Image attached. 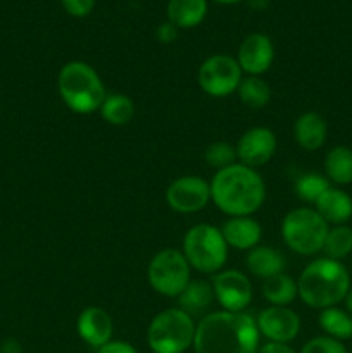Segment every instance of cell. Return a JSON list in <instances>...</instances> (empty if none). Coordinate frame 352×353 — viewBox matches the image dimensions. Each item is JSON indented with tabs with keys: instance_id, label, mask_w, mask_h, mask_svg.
<instances>
[{
	"instance_id": "obj_18",
	"label": "cell",
	"mask_w": 352,
	"mask_h": 353,
	"mask_svg": "<svg viewBox=\"0 0 352 353\" xmlns=\"http://www.w3.org/2000/svg\"><path fill=\"white\" fill-rule=\"evenodd\" d=\"M328 124L321 114L304 112L293 124V138L304 150L314 152L326 141Z\"/></svg>"
},
{
	"instance_id": "obj_33",
	"label": "cell",
	"mask_w": 352,
	"mask_h": 353,
	"mask_svg": "<svg viewBox=\"0 0 352 353\" xmlns=\"http://www.w3.org/2000/svg\"><path fill=\"white\" fill-rule=\"evenodd\" d=\"M97 353H138L137 348L133 345H130L128 341H109L107 345H104L102 348H99Z\"/></svg>"
},
{
	"instance_id": "obj_37",
	"label": "cell",
	"mask_w": 352,
	"mask_h": 353,
	"mask_svg": "<svg viewBox=\"0 0 352 353\" xmlns=\"http://www.w3.org/2000/svg\"><path fill=\"white\" fill-rule=\"evenodd\" d=\"M344 302H345V307H347V312L352 316V288L349 290V293H347V296H345Z\"/></svg>"
},
{
	"instance_id": "obj_17",
	"label": "cell",
	"mask_w": 352,
	"mask_h": 353,
	"mask_svg": "<svg viewBox=\"0 0 352 353\" xmlns=\"http://www.w3.org/2000/svg\"><path fill=\"white\" fill-rule=\"evenodd\" d=\"M314 205L316 212L326 221L328 226H340L352 217V196L335 186H330Z\"/></svg>"
},
{
	"instance_id": "obj_4",
	"label": "cell",
	"mask_w": 352,
	"mask_h": 353,
	"mask_svg": "<svg viewBox=\"0 0 352 353\" xmlns=\"http://www.w3.org/2000/svg\"><path fill=\"white\" fill-rule=\"evenodd\" d=\"M57 88L62 102L76 114L95 112L107 97L99 72L83 61H72L62 65Z\"/></svg>"
},
{
	"instance_id": "obj_13",
	"label": "cell",
	"mask_w": 352,
	"mask_h": 353,
	"mask_svg": "<svg viewBox=\"0 0 352 353\" xmlns=\"http://www.w3.org/2000/svg\"><path fill=\"white\" fill-rule=\"evenodd\" d=\"M237 159L247 168H261L268 164L276 152V137L269 128L257 126L245 131L237 143Z\"/></svg>"
},
{
	"instance_id": "obj_38",
	"label": "cell",
	"mask_w": 352,
	"mask_h": 353,
	"mask_svg": "<svg viewBox=\"0 0 352 353\" xmlns=\"http://www.w3.org/2000/svg\"><path fill=\"white\" fill-rule=\"evenodd\" d=\"M214 2H217V3H223V6H233V3L244 2V0H214Z\"/></svg>"
},
{
	"instance_id": "obj_19",
	"label": "cell",
	"mask_w": 352,
	"mask_h": 353,
	"mask_svg": "<svg viewBox=\"0 0 352 353\" xmlns=\"http://www.w3.org/2000/svg\"><path fill=\"white\" fill-rule=\"evenodd\" d=\"M245 265H247L248 272L254 274L255 278L268 279L285 272L286 262L282 252L276 250V248L266 247V245H257L252 250H248L247 259H245Z\"/></svg>"
},
{
	"instance_id": "obj_36",
	"label": "cell",
	"mask_w": 352,
	"mask_h": 353,
	"mask_svg": "<svg viewBox=\"0 0 352 353\" xmlns=\"http://www.w3.org/2000/svg\"><path fill=\"white\" fill-rule=\"evenodd\" d=\"M3 348H6L3 353H19V350H21L19 345H17L16 341H7L6 347H3Z\"/></svg>"
},
{
	"instance_id": "obj_16",
	"label": "cell",
	"mask_w": 352,
	"mask_h": 353,
	"mask_svg": "<svg viewBox=\"0 0 352 353\" xmlns=\"http://www.w3.org/2000/svg\"><path fill=\"white\" fill-rule=\"evenodd\" d=\"M221 233L228 247L235 250H252L261 241L262 228L251 216L230 217L221 228Z\"/></svg>"
},
{
	"instance_id": "obj_6",
	"label": "cell",
	"mask_w": 352,
	"mask_h": 353,
	"mask_svg": "<svg viewBox=\"0 0 352 353\" xmlns=\"http://www.w3.org/2000/svg\"><path fill=\"white\" fill-rule=\"evenodd\" d=\"M228 248L221 230L213 224H197L186 231L182 252L190 268L204 274H214L226 264Z\"/></svg>"
},
{
	"instance_id": "obj_12",
	"label": "cell",
	"mask_w": 352,
	"mask_h": 353,
	"mask_svg": "<svg viewBox=\"0 0 352 353\" xmlns=\"http://www.w3.org/2000/svg\"><path fill=\"white\" fill-rule=\"evenodd\" d=\"M255 323L259 334L271 343L289 345L300 333V317L289 307H268L261 310Z\"/></svg>"
},
{
	"instance_id": "obj_25",
	"label": "cell",
	"mask_w": 352,
	"mask_h": 353,
	"mask_svg": "<svg viewBox=\"0 0 352 353\" xmlns=\"http://www.w3.org/2000/svg\"><path fill=\"white\" fill-rule=\"evenodd\" d=\"M100 116L113 126H124L135 117V102L124 93H110L100 105Z\"/></svg>"
},
{
	"instance_id": "obj_23",
	"label": "cell",
	"mask_w": 352,
	"mask_h": 353,
	"mask_svg": "<svg viewBox=\"0 0 352 353\" xmlns=\"http://www.w3.org/2000/svg\"><path fill=\"white\" fill-rule=\"evenodd\" d=\"M262 296H264L271 305L289 307L290 303L299 296V292H297V281H293V279L290 278L289 274H285V272L264 279V283H262Z\"/></svg>"
},
{
	"instance_id": "obj_30",
	"label": "cell",
	"mask_w": 352,
	"mask_h": 353,
	"mask_svg": "<svg viewBox=\"0 0 352 353\" xmlns=\"http://www.w3.org/2000/svg\"><path fill=\"white\" fill-rule=\"evenodd\" d=\"M300 353H349L344 341L333 340L330 336H316L307 341Z\"/></svg>"
},
{
	"instance_id": "obj_5",
	"label": "cell",
	"mask_w": 352,
	"mask_h": 353,
	"mask_svg": "<svg viewBox=\"0 0 352 353\" xmlns=\"http://www.w3.org/2000/svg\"><path fill=\"white\" fill-rule=\"evenodd\" d=\"M197 324L182 309H166L150 321L147 343L154 353H185L193 347Z\"/></svg>"
},
{
	"instance_id": "obj_3",
	"label": "cell",
	"mask_w": 352,
	"mask_h": 353,
	"mask_svg": "<svg viewBox=\"0 0 352 353\" xmlns=\"http://www.w3.org/2000/svg\"><path fill=\"white\" fill-rule=\"evenodd\" d=\"M351 290V274L342 262L321 257L304 268L297 292L311 309H328L344 302Z\"/></svg>"
},
{
	"instance_id": "obj_7",
	"label": "cell",
	"mask_w": 352,
	"mask_h": 353,
	"mask_svg": "<svg viewBox=\"0 0 352 353\" xmlns=\"http://www.w3.org/2000/svg\"><path fill=\"white\" fill-rule=\"evenodd\" d=\"M328 230L326 221L311 207L290 210L282 223V236L286 247L306 257L323 250Z\"/></svg>"
},
{
	"instance_id": "obj_24",
	"label": "cell",
	"mask_w": 352,
	"mask_h": 353,
	"mask_svg": "<svg viewBox=\"0 0 352 353\" xmlns=\"http://www.w3.org/2000/svg\"><path fill=\"white\" fill-rule=\"evenodd\" d=\"M317 323L324 334L333 340L347 341L352 338V316L347 310H342L338 307H328V309L321 310Z\"/></svg>"
},
{
	"instance_id": "obj_2",
	"label": "cell",
	"mask_w": 352,
	"mask_h": 353,
	"mask_svg": "<svg viewBox=\"0 0 352 353\" xmlns=\"http://www.w3.org/2000/svg\"><path fill=\"white\" fill-rule=\"evenodd\" d=\"M211 200L230 217L252 216L266 200V185L255 169L233 164L214 174Z\"/></svg>"
},
{
	"instance_id": "obj_27",
	"label": "cell",
	"mask_w": 352,
	"mask_h": 353,
	"mask_svg": "<svg viewBox=\"0 0 352 353\" xmlns=\"http://www.w3.org/2000/svg\"><path fill=\"white\" fill-rule=\"evenodd\" d=\"M323 252L328 259H333L338 262L349 257L352 254V228L347 224L330 228L326 240H324Z\"/></svg>"
},
{
	"instance_id": "obj_11",
	"label": "cell",
	"mask_w": 352,
	"mask_h": 353,
	"mask_svg": "<svg viewBox=\"0 0 352 353\" xmlns=\"http://www.w3.org/2000/svg\"><path fill=\"white\" fill-rule=\"evenodd\" d=\"M214 296L228 312H244L252 302V285L251 279L240 271H223L217 272L213 279Z\"/></svg>"
},
{
	"instance_id": "obj_32",
	"label": "cell",
	"mask_w": 352,
	"mask_h": 353,
	"mask_svg": "<svg viewBox=\"0 0 352 353\" xmlns=\"http://www.w3.org/2000/svg\"><path fill=\"white\" fill-rule=\"evenodd\" d=\"M155 37H157V40L161 43H171V41H175L178 38V28L173 23H169V21L168 23H162L157 28V31H155Z\"/></svg>"
},
{
	"instance_id": "obj_20",
	"label": "cell",
	"mask_w": 352,
	"mask_h": 353,
	"mask_svg": "<svg viewBox=\"0 0 352 353\" xmlns=\"http://www.w3.org/2000/svg\"><path fill=\"white\" fill-rule=\"evenodd\" d=\"M213 285L204 279H192L186 288L178 296V309L188 314L190 317L207 316V310L214 302Z\"/></svg>"
},
{
	"instance_id": "obj_34",
	"label": "cell",
	"mask_w": 352,
	"mask_h": 353,
	"mask_svg": "<svg viewBox=\"0 0 352 353\" xmlns=\"http://www.w3.org/2000/svg\"><path fill=\"white\" fill-rule=\"evenodd\" d=\"M257 353H297V352L285 343H271V341H268V343H264L262 347H259Z\"/></svg>"
},
{
	"instance_id": "obj_14",
	"label": "cell",
	"mask_w": 352,
	"mask_h": 353,
	"mask_svg": "<svg viewBox=\"0 0 352 353\" xmlns=\"http://www.w3.org/2000/svg\"><path fill=\"white\" fill-rule=\"evenodd\" d=\"M275 59V47L268 34L251 33L242 40L238 47L237 62L242 72L248 76H261L271 68Z\"/></svg>"
},
{
	"instance_id": "obj_35",
	"label": "cell",
	"mask_w": 352,
	"mask_h": 353,
	"mask_svg": "<svg viewBox=\"0 0 352 353\" xmlns=\"http://www.w3.org/2000/svg\"><path fill=\"white\" fill-rule=\"evenodd\" d=\"M247 2H248V6H251V9L262 10V9H266V7H268L269 0H247Z\"/></svg>"
},
{
	"instance_id": "obj_9",
	"label": "cell",
	"mask_w": 352,
	"mask_h": 353,
	"mask_svg": "<svg viewBox=\"0 0 352 353\" xmlns=\"http://www.w3.org/2000/svg\"><path fill=\"white\" fill-rule=\"evenodd\" d=\"M242 69L237 59L226 54H216L207 57L200 64L197 81L202 92L211 97H228L237 92L242 81Z\"/></svg>"
},
{
	"instance_id": "obj_22",
	"label": "cell",
	"mask_w": 352,
	"mask_h": 353,
	"mask_svg": "<svg viewBox=\"0 0 352 353\" xmlns=\"http://www.w3.org/2000/svg\"><path fill=\"white\" fill-rule=\"evenodd\" d=\"M324 176L328 181L338 186L352 183V148L338 145L324 157Z\"/></svg>"
},
{
	"instance_id": "obj_1",
	"label": "cell",
	"mask_w": 352,
	"mask_h": 353,
	"mask_svg": "<svg viewBox=\"0 0 352 353\" xmlns=\"http://www.w3.org/2000/svg\"><path fill=\"white\" fill-rule=\"evenodd\" d=\"M257 323L245 312L217 310L197 324L193 350L195 353H257Z\"/></svg>"
},
{
	"instance_id": "obj_15",
	"label": "cell",
	"mask_w": 352,
	"mask_h": 353,
	"mask_svg": "<svg viewBox=\"0 0 352 353\" xmlns=\"http://www.w3.org/2000/svg\"><path fill=\"white\" fill-rule=\"evenodd\" d=\"M79 338L92 348H102L109 341H113L114 324L109 312L102 307H86L78 317L76 323Z\"/></svg>"
},
{
	"instance_id": "obj_10",
	"label": "cell",
	"mask_w": 352,
	"mask_h": 353,
	"mask_svg": "<svg viewBox=\"0 0 352 353\" xmlns=\"http://www.w3.org/2000/svg\"><path fill=\"white\" fill-rule=\"evenodd\" d=\"M166 202L178 214H195L211 202V185L200 176H182L166 190Z\"/></svg>"
},
{
	"instance_id": "obj_28",
	"label": "cell",
	"mask_w": 352,
	"mask_h": 353,
	"mask_svg": "<svg viewBox=\"0 0 352 353\" xmlns=\"http://www.w3.org/2000/svg\"><path fill=\"white\" fill-rule=\"evenodd\" d=\"M331 186L326 176L320 172H306L295 181V195L307 203H316L320 196Z\"/></svg>"
},
{
	"instance_id": "obj_31",
	"label": "cell",
	"mask_w": 352,
	"mask_h": 353,
	"mask_svg": "<svg viewBox=\"0 0 352 353\" xmlns=\"http://www.w3.org/2000/svg\"><path fill=\"white\" fill-rule=\"evenodd\" d=\"M66 12L72 17H86L95 7V0H61Z\"/></svg>"
},
{
	"instance_id": "obj_8",
	"label": "cell",
	"mask_w": 352,
	"mask_h": 353,
	"mask_svg": "<svg viewBox=\"0 0 352 353\" xmlns=\"http://www.w3.org/2000/svg\"><path fill=\"white\" fill-rule=\"evenodd\" d=\"M190 269L192 268L186 262L183 252L176 248H164L152 257L147 278L155 292L169 299H176L192 281Z\"/></svg>"
},
{
	"instance_id": "obj_29",
	"label": "cell",
	"mask_w": 352,
	"mask_h": 353,
	"mask_svg": "<svg viewBox=\"0 0 352 353\" xmlns=\"http://www.w3.org/2000/svg\"><path fill=\"white\" fill-rule=\"evenodd\" d=\"M204 159H206V162L211 168L221 171V169H226L230 165L237 164V148L233 145L226 143V141H214V143H211L206 148Z\"/></svg>"
},
{
	"instance_id": "obj_26",
	"label": "cell",
	"mask_w": 352,
	"mask_h": 353,
	"mask_svg": "<svg viewBox=\"0 0 352 353\" xmlns=\"http://www.w3.org/2000/svg\"><path fill=\"white\" fill-rule=\"evenodd\" d=\"M238 99L244 105L251 109H262L271 100V88L261 76H247L242 78L240 85L237 88Z\"/></svg>"
},
{
	"instance_id": "obj_21",
	"label": "cell",
	"mask_w": 352,
	"mask_h": 353,
	"mask_svg": "<svg viewBox=\"0 0 352 353\" xmlns=\"http://www.w3.org/2000/svg\"><path fill=\"white\" fill-rule=\"evenodd\" d=\"M207 0H169L168 21L178 30L195 28L206 19Z\"/></svg>"
}]
</instances>
